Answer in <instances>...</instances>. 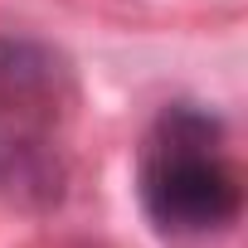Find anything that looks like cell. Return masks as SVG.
<instances>
[{
  "label": "cell",
  "instance_id": "cell-2",
  "mask_svg": "<svg viewBox=\"0 0 248 248\" xmlns=\"http://www.w3.org/2000/svg\"><path fill=\"white\" fill-rule=\"evenodd\" d=\"M141 209L166 243H209L238 224L243 190L219 151V122L166 107L141 146Z\"/></svg>",
  "mask_w": 248,
  "mask_h": 248
},
{
  "label": "cell",
  "instance_id": "cell-1",
  "mask_svg": "<svg viewBox=\"0 0 248 248\" xmlns=\"http://www.w3.org/2000/svg\"><path fill=\"white\" fill-rule=\"evenodd\" d=\"M73 78L49 44L0 39V200L25 214H49L68 195L63 122Z\"/></svg>",
  "mask_w": 248,
  "mask_h": 248
}]
</instances>
